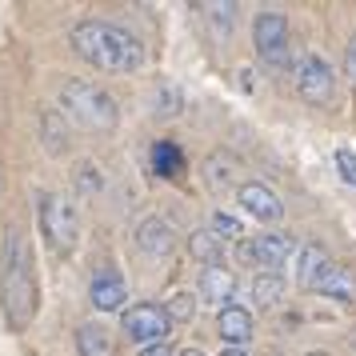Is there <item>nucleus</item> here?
Returning <instances> with one entry per match:
<instances>
[{
	"mask_svg": "<svg viewBox=\"0 0 356 356\" xmlns=\"http://www.w3.org/2000/svg\"><path fill=\"white\" fill-rule=\"evenodd\" d=\"M68 44L81 60H88L100 72H113V76H132L148 60L140 36H132L129 29H120L113 20H81L68 33Z\"/></svg>",
	"mask_w": 356,
	"mask_h": 356,
	"instance_id": "f257e3e1",
	"label": "nucleus"
},
{
	"mask_svg": "<svg viewBox=\"0 0 356 356\" xmlns=\"http://www.w3.org/2000/svg\"><path fill=\"white\" fill-rule=\"evenodd\" d=\"M0 280H4V316H8V324L17 332H24L36 316L40 289H36L33 248H29V236L20 228H8V236H4V268H0Z\"/></svg>",
	"mask_w": 356,
	"mask_h": 356,
	"instance_id": "f03ea898",
	"label": "nucleus"
},
{
	"mask_svg": "<svg viewBox=\"0 0 356 356\" xmlns=\"http://www.w3.org/2000/svg\"><path fill=\"white\" fill-rule=\"evenodd\" d=\"M56 100H60V116L72 120V124H81V129H88V132H108V129H116V120H120L116 100L92 81H76V76H72V81L60 84Z\"/></svg>",
	"mask_w": 356,
	"mask_h": 356,
	"instance_id": "7ed1b4c3",
	"label": "nucleus"
},
{
	"mask_svg": "<svg viewBox=\"0 0 356 356\" xmlns=\"http://www.w3.org/2000/svg\"><path fill=\"white\" fill-rule=\"evenodd\" d=\"M36 225H40V236L52 252L65 257L68 248L81 236V216H76V204L68 200L65 193H36Z\"/></svg>",
	"mask_w": 356,
	"mask_h": 356,
	"instance_id": "20e7f679",
	"label": "nucleus"
},
{
	"mask_svg": "<svg viewBox=\"0 0 356 356\" xmlns=\"http://www.w3.org/2000/svg\"><path fill=\"white\" fill-rule=\"evenodd\" d=\"M252 49H257V60L273 72H284V68H296L292 60V40H289V17L276 13V8H264L252 20Z\"/></svg>",
	"mask_w": 356,
	"mask_h": 356,
	"instance_id": "39448f33",
	"label": "nucleus"
},
{
	"mask_svg": "<svg viewBox=\"0 0 356 356\" xmlns=\"http://www.w3.org/2000/svg\"><path fill=\"white\" fill-rule=\"evenodd\" d=\"M292 81H296V97L312 108H328L337 97V72L321 52H300V60L292 68Z\"/></svg>",
	"mask_w": 356,
	"mask_h": 356,
	"instance_id": "423d86ee",
	"label": "nucleus"
},
{
	"mask_svg": "<svg viewBox=\"0 0 356 356\" xmlns=\"http://www.w3.org/2000/svg\"><path fill=\"white\" fill-rule=\"evenodd\" d=\"M120 328H124V337L148 353V348H161L168 332H172V321H168V312L164 305H132L124 316H120Z\"/></svg>",
	"mask_w": 356,
	"mask_h": 356,
	"instance_id": "0eeeda50",
	"label": "nucleus"
},
{
	"mask_svg": "<svg viewBox=\"0 0 356 356\" xmlns=\"http://www.w3.org/2000/svg\"><path fill=\"white\" fill-rule=\"evenodd\" d=\"M296 248H300V244L292 241L289 232H260V236L241 244V260L260 264L264 273H276L280 264H289V260L296 257Z\"/></svg>",
	"mask_w": 356,
	"mask_h": 356,
	"instance_id": "6e6552de",
	"label": "nucleus"
},
{
	"mask_svg": "<svg viewBox=\"0 0 356 356\" xmlns=\"http://www.w3.org/2000/svg\"><path fill=\"white\" fill-rule=\"evenodd\" d=\"M88 305L97 312H129V284L116 268H97L88 280Z\"/></svg>",
	"mask_w": 356,
	"mask_h": 356,
	"instance_id": "1a4fd4ad",
	"label": "nucleus"
},
{
	"mask_svg": "<svg viewBox=\"0 0 356 356\" xmlns=\"http://www.w3.org/2000/svg\"><path fill=\"white\" fill-rule=\"evenodd\" d=\"M236 200H241V209L248 212V216H257V220H264V225H276V220L284 216V200H280L264 180H244Z\"/></svg>",
	"mask_w": 356,
	"mask_h": 356,
	"instance_id": "9d476101",
	"label": "nucleus"
},
{
	"mask_svg": "<svg viewBox=\"0 0 356 356\" xmlns=\"http://www.w3.org/2000/svg\"><path fill=\"white\" fill-rule=\"evenodd\" d=\"M172 244H177V232H172V225L161 220V216H145V220L136 225V252H145L148 260L172 257Z\"/></svg>",
	"mask_w": 356,
	"mask_h": 356,
	"instance_id": "9b49d317",
	"label": "nucleus"
},
{
	"mask_svg": "<svg viewBox=\"0 0 356 356\" xmlns=\"http://www.w3.org/2000/svg\"><path fill=\"white\" fill-rule=\"evenodd\" d=\"M232 296H236V273H228V264H209L200 268V300L212 308H232Z\"/></svg>",
	"mask_w": 356,
	"mask_h": 356,
	"instance_id": "f8f14e48",
	"label": "nucleus"
},
{
	"mask_svg": "<svg viewBox=\"0 0 356 356\" xmlns=\"http://www.w3.org/2000/svg\"><path fill=\"white\" fill-rule=\"evenodd\" d=\"M204 184H209L212 193H241V161L232 156V152H209L204 156Z\"/></svg>",
	"mask_w": 356,
	"mask_h": 356,
	"instance_id": "ddd939ff",
	"label": "nucleus"
},
{
	"mask_svg": "<svg viewBox=\"0 0 356 356\" xmlns=\"http://www.w3.org/2000/svg\"><path fill=\"white\" fill-rule=\"evenodd\" d=\"M216 337L225 340L228 348H244V344L252 340V312L241 308V305L216 312Z\"/></svg>",
	"mask_w": 356,
	"mask_h": 356,
	"instance_id": "4468645a",
	"label": "nucleus"
},
{
	"mask_svg": "<svg viewBox=\"0 0 356 356\" xmlns=\"http://www.w3.org/2000/svg\"><path fill=\"white\" fill-rule=\"evenodd\" d=\"M312 292H316V296H328V300H340V305H353L356 300V273L340 268V264H328V268L316 276Z\"/></svg>",
	"mask_w": 356,
	"mask_h": 356,
	"instance_id": "2eb2a0df",
	"label": "nucleus"
},
{
	"mask_svg": "<svg viewBox=\"0 0 356 356\" xmlns=\"http://www.w3.org/2000/svg\"><path fill=\"white\" fill-rule=\"evenodd\" d=\"M328 264H332V260L324 257L321 244H300V248H296V257L289 260L292 280H296L300 289H312V284H316V276H321Z\"/></svg>",
	"mask_w": 356,
	"mask_h": 356,
	"instance_id": "dca6fc26",
	"label": "nucleus"
},
{
	"mask_svg": "<svg viewBox=\"0 0 356 356\" xmlns=\"http://www.w3.org/2000/svg\"><path fill=\"white\" fill-rule=\"evenodd\" d=\"M284 296H289V280L280 273H257L252 280V305H260L264 312H273V308L284 305Z\"/></svg>",
	"mask_w": 356,
	"mask_h": 356,
	"instance_id": "f3484780",
	"label": "nucleus"
},
{
	"mask_svg": "<svg viewBox=\"0 0 356 356\" xmlns=\"http://www.w3.org/2000/svg\"><path fill=\"white\" fill-rule=\"evenodd\" d=\"M188 252H193V260H200V268L225 264V236L212 232V228H196L193 236H188Z\"/></svg>",
	"mask_w": 356,
	"mask_h": 356,
	"instance_id": "a211bd4d",
	"label": "nucleus"
},
{
	"mask_svg": "<svg viewBox=\"0 0 356 356\" xmlns=\"http://www.w3.org/2000/svg\"><path fill=\"white\" fill-rule=\"evenodd\" d=\"M76 356H113V332L104 324H76Z\"/></svg>",
	"mask_w": 356,
	"mask_h": 356,
	"instance_id": "6ab92c4d",
	"label": "nucleus"
},
{
	"mask_svg": "<svg viewBox=\"0 0 356 356\" xmlns=\"http://www.w3.org/2000/svg\"><path fill=\"white\" fill-rule=\"evenodd\" d=\"M180 168H184L180 145H172V140H156V145H152V172H156L161 180H172V177H180Z\"/></svg>",
	"mask_w": 356,
	"mask_h": 356,
	"instance_id": "aec40b11",
	"label": "nucleus"
},
{
	"mask_svg": "<svg viewBox=\"0 0 356 356\" xmlns=\"http://www.w3.org/2000/svg\"><path fill=\"white\" fill-rule=\"evenodd\" d=\"M164 312H168V321L172 324H188L196 316V296L193 292H177V296H168Z\"/></svg>",
	"mask_w": 356,
	"mask_h": 356,
	"instance_id": "412c9836",
	"label": "nucleus"
},
{
	"mask_svg": "<svg viewBox=\"0 0 356 356\" xmlns=\"http://www.w3.org/2000/svg\"><path fill=\"white\" fill-rule=\"evenodd\" d=\"M40 136H49V152H65V129H60V113L40 116Z\"/></svg>",
	"mask_w": 356,
	"mask_h": 356,
	"instance_id": "4be33fe9",
	"label": "nucleus"
},
{
	"mask_svg": "<svg viewBox=\"0 0 356 356\" xmlns=\"http://www.w3.org/2000/svg\"><path fill=\"white\" fill-rule=\"evenodd\" d=\"M332 164H337V172H340V180L344 184H353L356 188V152L348 145H340L337 152H332Z\"/></svg>",
	"mask_w": 356,
	"mask_h": 356,
	"instance_id": "5701e85b",
	"label": "nucleus"
},
{
	"mask_svg": "<svg viewBox=\"0 0 356 356\" xmlns=\"http://www.w3.org/2000/svg\"><path fill=\"white\" fill-rule=\"evenodd\" d=\"M180 108V88L177 84H161V100H156V116H177Z\"/></svg>",
	"mask_w": 356,
	"mask_h": 356,
	"instance_id": "b1692460",
	"label": "nucleus"
},
{
	"mask_svg": "<svg viewBox=\"0 0 356 356\" xmlns=\"http://www.w3.org/2000/svg\"><path fill=\"white\" fill-rule=\"evenodd\" d=\"M200 13L212 17L216 24H232V20L241 17V4H200Z\"/></svg>",
	"mask_w": 356,
	"mask_h": 356,
	"instance_id": "393cba45",
	"label": "nucleus"
},
{
	"mask_svg": "<svg viewBox=\"0 0 356 356\" xmlns=\"http://www.w3.org/2000/svg\"><path fill=\"white\" fill-rule=\"evenodd\" d=\"M212 232H220V236H225V241H241V220H232V216H225V212H216V216H212Z\"/></svg>",
	"mask_w": 356,
	"mask_h": 356,
	"instance_id": "a878e982",
	"label": "nucleus"
},
{
	"mask_svg": "<svg viewBox=\"0 0 356 356\" xmlns=\"http://www.w3.org/2000/svg\"><path fill=\"white\" fill-rule=\"evenodd\" d=\"M344 72H348V84L356 88V36L348 40V49H344Z\"/></svg>",
	"mask_w": 356,
	"mask_h": 356,
	"instance_id": "bb28decb",
	"label": "nucleus"
},
{
	"mask_svg": "<svg viewBox=\"0 0 356 356\" xmlns=\"http://www.w3.org/2000/svg\"><path fill=\"white\" fill-rule=\"evenodd\" d=\"M140 356H172V353H168V344H161V348H148V353H140Z\"/></svg>",
	"mask_w": 356,
	"mask_h": 356,
	"instance_id": "cd10ccee",
	"label": "nucleus"
},
{
	"mask_svg": "<svg viewBox=\"0 0 356 356\" xmlns=\"http://www.w3.org/2000/svg\"><path fill=\"white\" fill-rule=\"evenodd\" d=\"M177 356H204V348H180Z\"/></svg>",
	"mask_w": 356,
	"mask_h": 356,
	"instance_id": "c85d7f7f",
	"label": "nucleus"
},
{
	"mask_svg": "<svg viewBox=\"0 0 356 356\" xmlns=\"http://www.w3.org/2000/svg\"><path fill=\"white\" fill-rule=\"evenodd\" d=\"M220 356H248V353H244V348H225Z\"/></svg>",
	"mask_w": 356,
	"mask_h": 356,
	"instance_id": "c756f323",
	"label": "nucleus"
},
{
	"mask_svg": "<svg viewBox=\"0 0 356 356\" xmlns=\"http://www.w3.org/2000/svg\"><path fill=\"white\" fill-rule=\"evenodd\" d=\"M353 348H356V332H353Z\"/></svg>",
	"mask_w": 356,
	"mask_h": 356,
	"instance_id": "7c9ffc66",
	"label": "nucleus"
}]
</instances>
